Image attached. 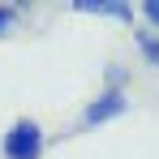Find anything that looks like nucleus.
Wrapping results in <instances>:
<instances>
[{
    "mask_svg": "<svg viewBox=\"0 0 159 159\" xmlns=\"http://www.w3.org/2000/svg\"><path fill=\"white\" fill-rule=\"evenodd\" d=\"M43 151H48V133L34 116H17L0 138V159H43Z\"/></svg>",
    "mask_w": 159,
    "mask_h": 159,
    "instance_id": "f257e3e1",
    "label": "nucleus"
},
{
    "mask_svg": "<svg viewBox=\"0 0 159 159\" xmlns=\"http://www.w3.org/2000/svg\"><path fill=\"white\" fill-rule=\"evenodd\" d=\"M129 107H133V103H129V90H120V86H99V95H95L90 103L82 107L78 129H95V125H107V120L125 116Z\"/></svg>",
    "mask_w": 159,
    "mask_h": 159,
    "instance_id": "f03ea898",
    "label": "nucleus"
},
{
    "mask_svg": "<svg viewBox=\"0 0 159 159\" xmlns=\"http://www.w3.org/2000/svg\"><path fill=\"white\" fill-rule=\"evenodd\" d=\"M73 13H90V17H112V22H133L129 0H73Z\"/></svg>",
    "mask_w": 159,
    "mask_h": 159,
    "instance_id": "7ed1b4c3",
    "label": "nucleus"
},
{
    "mask_svg": "<svg viewBox=\"0 0 159 159\" xmlns=\"http://www.w3.org/2000/svg\"><path fill=\"white\" fill-rule=\"evenodd\" d=\"M133 52H138V60L146 69H159V34L151 26H138L133 30Z\"/></svg>",
    "mask_w": 159,
    "mask_h": 159,
    "instance_id": "20e7f679",
    "label": "nucleus"
},
{
    "mask_svg": "<svg viewBox=\"0 0 159 159\" xmlns=\"http://www.w3.org/2000/svg\"><path fill=\"white\" fill-rule=\"evenodd\" d=\"M17 22H22V9H17V4H0V39L17 26Z\"/></svg>",
    "mask_w": 159,
    "mask_h": 159,
    "instance_id": "39448f33",
    "label": "nucleus"
},
{
    "mask_svg": "<svg viewBox=\"0 0 159 159\" xmlns=\"http://www.w3.org/2000/svg\"><path fill=\"white\" fill-rule=\"evenodd\" d=\"M103 86H120V90H125V78H129V69H125V65H120V60H107V73H103Z\"/></svg>",
    "mask_w": 159,
    "mask_h": 159,
    "instance_id": "423d86ee",
    "label": "nucleus"
},
{
    "mask_svg": "<svg viewBox=\"0 0 159 159\" xmlns=\"http://www.w3.org/2000/svg\"><path fill=\"white\" fill-rule=\"evenodd\" d=\"M138 13H142V22L159 34V0H142V4H138Z\"/></svg>",
    "mask_w": 159,
    "mask_h": 159,
    "instance_id": "0eeeda50",
    "label": "nucleus"
}]
</instances>
